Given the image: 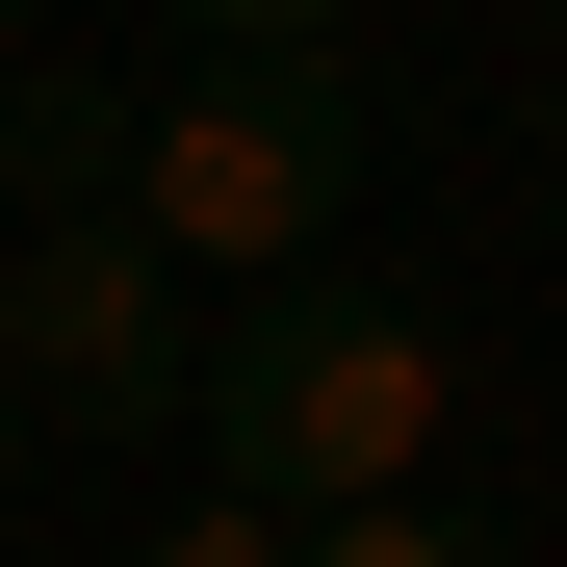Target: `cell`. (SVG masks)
I'll list each match as a JSON object with an SVG mask.
<instances>
[{"mask_svg":"<svg viewBox=\"0 0 567 567\" xmlns=\"http://www.w3.org/2000/svg\"><path fill=\"white\" fill-rule=\"evenodd\" d=\"M181 413L258 516H361V491H439L464 439V336L413 284H258L233 336H181Z\"/></svg>","mask_w":567,"mask_h":567,"instance_id":"obj_1","label":"cell"},{"mask_svg":"<svg viewBox=\"0 0 567 567\" xmlns=\"http://www.w3.org/2000/svg\"><path fill=\"white\" fill-rule=\"evenodd\" d=\"M336 207H361V78L336 52H181L155 104H130V181H104V233L181 284V310H258V284H336Z\"/></svg>","mask_w":567,"mask_h":567,"instance_id":"obj_2","label":"cell"},{"mask_svg":"<svg viewBox=\"0 0 567 567\" xmlns=\"http://www.w3.org/2000/svg\"><path fill=\"white\" fill-rule=\"evenodd\" d=\"M181 336H207V310H181L104 207L0 233V413H27V439H52V413H104V439H130V413H181Z\"/></svg>","mask_w":567,"mask_h":567,"instance_id":"obj_3","label":"cell"},{"mask_svg":"<svg viewBox=\"0 0 567 567\" xmlns=\"http://www.w3.org/2000/svg\"><path fill=\"white\" fill-rule=\"evenodd\" d=\"M0 181H27V233L104 207V181H130V78H78L52 27H0Z\"/></svg>","mask_w":567,"mask_h":567,"instance_id":"obj_4","label":"cell"},{"mask_svg":"<svg viewBox=\"0 0 567 567\" xmlns=\"http://www.w3.org/2000/svg\"><path fill=\"white\" fill-rule=\"evenodd\" d=\"M284 567H491L439 491H361V516H284Z\"/></svg>","mask_w":567,"mask_h":567,"instance_id":"obj_5","label":"cell"},{"mask_svg":"<svg viewBox=\"0 0 567 567\" xmlns=\"http://www.w3.org/2000/svg\"><path fill=\"white\" fill-rule=\"evenodd\" d=\"M104 567H284V516H258V491H181V516H130Z\"/></svg>","mask_w":567,"mask_h":567,"instance_id":"obj_6","label":"cell"},{"mask_svg":"<svg viewBox=\"0 0 567 567\" xmlns=\"http://www.w3.org/2000/svg\"><path fill=\"white\" fill-rule=\"evenodd\" d=\"M155 27H207V52H336L361 0H155Z\"/></svg>","mask_w":567,"mask_h":567,"instance_id":"obj_7","label":"cell"},{"mask_svg":"<svg viewBox=\"0 0 567 567\" xmlns=\"http://www.w3.org/2000/svg\"><path fill=\"white\" fill-rule=\"evenodd\" d=\"M0 491H27V413H0Z\"/></svg>","mask_w":567,"mask_h":567,"instance_id":"obj_8","label":"cell"},{"mask_svg":"<svg viewBox=\"0 0 567 567\" xmlns=\"http://www.w3.org/2000/svg\"><path fill=\"white\" fill-rule=\"evenodd\" d=\"M0 27H52V0H0Z\"/></svg>","mask_w":567,"mask_h":567,"instance_id":"obj_9","label":"cell"},{"mask_svg":"<svg viewBox=\"0 0 567 567\" xmlns=\"http://www.w3.org/2000/svg\"><path fill=\"white\" fill-rule=\"evenodd\" d=\"M542 52H567V0H542Z\"/></svg>","mask_w":567,"mask_h":567,"instance_id":"obj_10","label":"cell"}]
</instances>
